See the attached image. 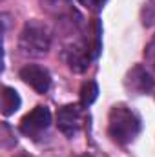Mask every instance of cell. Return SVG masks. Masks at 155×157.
Listing matches in <instances>:
<instances>
[{
  "mask_svg": "<svg viewBox=\"0 0 155 157\" xmlns=\"http://www.w3.org/2000/svg\"><path fill=\"white\" fill-rule=\"evenodd\" d=\"M141 132V121L139 117L126 108L124 104H117L110 110L108 117V133L119 144L131 143Z\"/></svg>",
  "mask_w": 155,
  "mask_h": 157,
  "instance_id": "obj_1",
  "label": "cell"
},
{
  "mask_svg": "<svg viewBox=\"0 0 155 157\" xmlns=\"http://www.w3.org/2000/svg\"><path fill=\"white\" fill-rule=\"evenodd\" d=\"M18 48L22 49L24 55H31V57L46 55L51 48L49 28L44 22H39V20L26 22L22 31H20V37H18Z\"/></svg>",
  "mask_w": 155,
  "mask_h": 157,
  "instance_id": "obj_2",
  "label": "cell"
},
{
  "mask_svg": "<svg viewBox=\"0 0 155 157\" xmlns=\"http://www.w3.org/2000/svg\"><path fill=\"white\" fill-rule=\"evenodd\" d=\"M99 53L95 51L93 44L86 39L75 40L71 44L66 46L64 49V59H66V64L70 66V70H73L75 73H82L88 70L89 62L97 57Z\"/></svg>",
  "mask_w": 155,
  "mask_h": 157,
  "instance_id": "obj_3",
  "label": "cell"
},
{
  "mask_svg": "<svg viewBox=\"0 0 155 157\" xmlns=\"http://www.w3.org/2000/svg\"><path fill=\"white\" fill-rule=\"evenodd\" d=\"M51 124V113L46 106H37L33 108L28 115H24V119L20 121V132L33 139V141H39L40 137L47 132Z\"/></svg>",
  "mask_w": 155,
  "mask_h": 157,
  "instance_id": "obj_4",
  "label": "cell"
},
{
  "mask_svg": "<svg viewBox=\"0 0 155 157\" xmlns=\"http://www.w3.org/2000/svg\"><path fill=\"white\" fill-rule=\"evenodd\" d=\"M124 86L130 93H135V95H144V93H150L152 88H153V78L150 75V71L141 66V64H135L124 77Z\"/></svg>",
  "mask_w": 155,
  "mask_h": 157,
  "instance_id": "obj_5",
  "label": "cell"
},
{
  "mask_svg": "<svg viewBox=\"0 0 155 157\" xmlns=\"http://www.w3.org/2000/svg\"><path fill=\"white\" fill-rule=\"evenodd\" d=\"M57 126H59V130L64 135L73 137L80 130V126H82L80 106H77V104H66V106H62L57 112Z\"/></svg>",
  "mask_w": 155,
  "mask_h": 157,
  "instance_id": "obj_6",
  "label": "cell"
},
{
  "mask_svg": "<svg viewBox=\"0 0 155 157\" xmlns=\"http://www.w3.org/2000/svg\"><path fill=\"white\" fill-rule=\"evenodd\" d=\"M20 78L31 86L37 93H46L51 86V75L46 68L37 66V64H28L20 70Z\"/></svg>",
  "mask_w": 155,
  "mask_h": 157,
  "instance_id": "obj_7",
  "label": "cell"
},
{
  "mask_svg": "<svg viewBox=\"0 0 155 157\" xmlns=\"http://www.w3.org/2000/svg\"><path fill=\"white\" fill-rule=\"evenodd\" d=\"M40 2V7L53 15V17H70V15H75L73 11V0H39Z\"/></svg>",
  "mask_w": 155,
  "mask_h": 157,
  "instance_id": "obj_8",
  "label": "cell"
},
{
  "mask_svg": "<svg viewBox=\"0 0 155 157\" xmlns=\"http://www.w3.org/2000/svg\"><path fill=\"white\" fill-rule=\"evenodd\" d=\"M20 108V95L9 88V86H4L2 88V115H13L17 110Z\"/></svg>",
  "mask_w": 155,
  "mask_h": 157,
  "instance_id": "obj_9",
  "label": "cell"
},
{
  "mask_svg": "<svg viewBox=\"0 0 155 157\" xmlns=\"http://www.w3.org/2000/svg\"><path fill=\"white\" fill-rule=\"evenodd\" d=\"M99 97V86L95 80H88L82 84L80 88V104L82 106H89L95 102V99Z\"/></svg>",
  "mask_w": 155,
  "mask_h": 157,
  "instance_id": "obj_10",
  "label": "cell"
},
{
  "mask_svg": "<svg viewBox=\"0 0 155 157\" xmlns=\"http://www.w3.org/2000/svg\"><path fill=\"white\" fill-rule=\"evenodd\" d=\"M144 59H146V64L152 70H155V35L150 39V42L144 48Z\"/></svg>",
  "mask_w": 155,
  "mask_h": 157,
  "instance_id": "obj_11",
  "label": "cell"
},
{
  "mask_svg": "<svg viewBox=\"0 0 155 157\" xmlns=\"http://www.w3.org/2000/svg\"><path fill=\"white\" fill-rule=\"evenodd\" d=\"M86 9H89V11H100L102 7H104V4H106V0H78Z\"/></svg>",
  "mask_w": 155,
  "mask_h": 157,
  "instance_id": "obj_12",
  "label": "cell"
},
{
  "mask_svg": "<svg viewBox=\"0 0 155 157\" xmlns=\"http://www.w3.org/2000/svg\"><path fill=\"white\" fill-rule=\"evenodd\" d=\"M15 157H29V155H26V154H18V155H15Z\"/></svg>",
  "mask_w": 155,
  "mask_h": 157,
  "instance_id": "obj_13",
  "label": "cell"
},
{
  "mask_svg": "<svg viewBox=\"0 0 155 157\" xmlns=\"http://www.w3.org/2000/svg\"><path fill=\"white\" fill-rule=\"evenodd\" d=\"M75 157H91V155H75Z\"/></svg>",
  "mask_w": 155,
  "mask_h": 157,
  "instance_id": "obj_14",
  "label": "cell"
},
{
  "mask_svg": "<svg viewBox=\"0 0 155 157\" xmlns=\"http://www.w3.org/2000/svg\"><path fill=\"white\" fill-rule=\"evenodd\" d=\"M152 2H153V4H155V0H152Z\"/></svg>",
  "mask_w": 155,
  "mask_h": 157,
  "instance_id": "obj_15",
  "label": "cell"
}]
</instances>
